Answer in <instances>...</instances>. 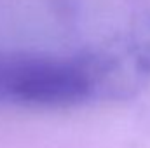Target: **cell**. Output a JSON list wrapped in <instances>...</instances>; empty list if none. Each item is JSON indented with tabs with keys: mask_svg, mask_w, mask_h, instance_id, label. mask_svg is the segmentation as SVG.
I'll use <instances>...</instances> for the list:
<instances>
[{
	"mask_svg": "<svg viewBox=\"0 0 150 148\" xmlns=\"http://www.w3.org/2000/svg\"><path fill=\"white\" fill-rule=\"evenodd\" d=\"M100 63L44 54H0V106L63 108L98 94Z\"/></svg>",
	"mask_w": 150,
	"mask_h": 148,
	"instance_id": "6da1fadb",
	"label": "cell"
}]
</instances>
